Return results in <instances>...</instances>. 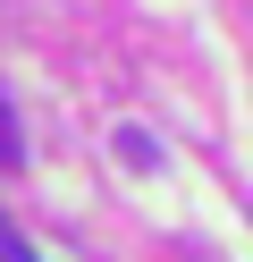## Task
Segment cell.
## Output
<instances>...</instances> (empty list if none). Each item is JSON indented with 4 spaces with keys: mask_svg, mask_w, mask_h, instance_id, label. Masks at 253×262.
<instances>
[{
    "mask_svg": "<svg viewBox=\"0 0 253 262\" xmlns=\"http://www.w3.org/2000/svg\"><path fill=\"white\" fill-rule=\"evenodd\" d=\"M17 161H26V127H17L9 93H0V169H17Z\"/></svg>",
    "mask_w": 253,
    "mask_h": 262,
    "instance_id": "cell-1",
    "label": "cell"
},
{
    "mask_svg": "<svg viewBox=\"0 0 253 262\" xmlns=\"http://www.w3.org/2000/svg\"><path fill=\"white\" fill-rule=\"evenodd\" d=\"M118 144H127V161H135V169H152V161H160V152H152V136H144V127H127Z\"/></svg>",
    "mask_w": 253,
    "mask_h": 262,
    "instance_id": "cell-2",
    "label": "cell"
},
{
    "mask_svg": "<svg viewBox=\"0 0 253 262\" xmlns=\"http://www.w3.org/2000/svg\"><path fill=\"white\" fill-rule=\"evenodd\" d=\"M0 262H34V254H26V245H17V237H9V220H0Z\"/></svg>",
    "mask_w": 253,
    "mask_h": 262,
    "instance_id": "cell-3",
    "label": "cell"
}]
</instances>
